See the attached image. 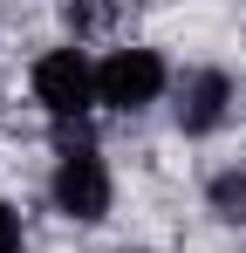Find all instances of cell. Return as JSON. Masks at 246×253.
<instances>
[{
  "label": "cell",
  "mask_w": 246,
  "mask_h": 253,
  "mask_svg": "<svg viewBox=\"0 0 246 253\" xmlns=\"http://www.w3.org/2000/svg\"><path fill=\"white\" fill-rule=\"evenodd\" d=\"M48 199H55V212H62V219H76V226L110 219L117 185H110V165H103V151H96L89 137H62L55 171H48Z\"/></svg>",
  "instance_id": "6da1fadb"
},
{
  "label": "cell",
  "mask_w": 246,
  "mask_h": 253,
  "mask_svg": "<svg viewBox=\"0 0 246 253\" xmlns=\"http://www.w3.org/2000/svg\"><path fill=\"white\" fill-rule=\"evenodd\" d=\"M171 83V69H164L158 48H117V55H103L96 62V103L103 110H117V117H137V110H151Z\"/></svg>",
  "instance_id": "7a4b0ae2"
},
{
  "label": "cell",
  "mask_w": 246,
  "mask_h": 253,
  "mask_svg": "<svg viewBox=\"0 0 246 253\" xmlns=\"http://www.w3.org/2000/svg\"><path fill=\"white\" fill-rule=\"evenodd\" d=\"M35 103L55 124H82L96 110V62L82 48H48L35 62Z\"/></svg>",
  "instance_id": "3957f363"
},
{
  "label": "cell",
  "mask_w": 246,
  "mask_h": 253,
  "mask_svg": "<svg viewBox=\"0 0 246 253\" xmlns=\"http://www.w3.org/2000/svg\"><path fill=\"white\" fill-rule=\"evenodd\" d=\"M171 117H178L185 137H212V130L233 117V76H226V69H192V76L178 83Z\"/></svg>",
  "instance_id": "277c9868"
},
{
  "label": "cell",
  "mask_w": 246,
  "mask_h": 253,
  "mask_svg": "<svg viewBox=\"0 0 246 253\" xmlns=\"http://www.w3.org/2000/svg\"><path fill=\"white\" fill-rule=\"evenodd\" d=\"M205 199H212V212H219L226 226H246V165H226L205 185Z\"/></svg>",
  "instance_id": "5b68a950"
},
{
  "label": "cell",
  "mask_w": 246,
  "mask_h": 253,
  "mask_svg": "<svg viewBox=\"0 0 246 253\" xmlns=\"http://www.w3.org/2000/svg\"><path fill=\"white\" fill-rule=\"evenodd\" d=\"M0 253H21V212L0 206Z\"/></svg>",
  "instance_id": "8992f818"
}]
</instances>
